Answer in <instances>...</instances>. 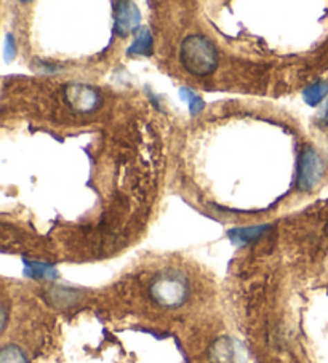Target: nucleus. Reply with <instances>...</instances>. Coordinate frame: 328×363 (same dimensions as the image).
<instances>
[{"instance_id": "9b49d317", "label": "nucleus", "mask_w": 328, "mask_h": 363, "mask_svg": "<svg viewBox=\"0 0 328 363\" xmlns=\"http://www.w3.org/2000/svg\"><path fill=\"white\" fill-rule=\"evenodd\" d=\"M328 93V84L324 80H317L314 82V84L307 86V89L304 90V101L309 106H317L320 104L322 101H324V98Z\"/></svg>"}, {"instance_id": "f257e3e1", "label": "nucleus", "mask_w": 328, "mask_h": 363, "mask_svg": "<svg viewBox=\"0 0 328 363\" xmlns=\"http://www.w3.org/2000/svg\"><path fill=\"white\" fill-rule=\"evenodd\" d=\"M179 58L189 74L203 77L215 73V69L218 68L219 56L212 40L203 35H189L183 40Z\"/></svg>"}, {"instance_id": "9d476101", "label": "nucleus", "mask_w": 328, "mask_h": 363, "mask_svg": "<svg viewBox=\"0 0 328 363\" xmlns=\"http://www.w3.org/2000/svg\"><path fill=\"white\" fill-rule=\"evenodd\" d=\"M79 299V293L71 288H53L50 290V304L58 308H68Z\"/></svg>"}, {"instance_id": "f8f14e48", "label": "nucleus", "mask_w": 328, "mask_h": 363, "mask_svg": "<svg viewBox=\"0 0 328 363\" xmlns=\"http://www.w3.org/2000/svg\"><path fill=\"white\" fill-rule=\"evenodd\" d=\"M179 96H181L183 101H186V103L189 104L191 115H197L203 111V107H205L203 100L197 93H194L192 90L186 89V86H181V89H179Z\"/></svg>"}, {"instance_id": "0eeeda50", "label": "nucleus", "mask_w": 328, "mask_h": 363, "mask_svg": "<svg viewBox=\"0 0 328 363\" xmlns=\"http://www.w3.org/2000/svg\"><path fill=\"white\" fill-rule=\"evenodd\" d=\"M268 224H261V226H250V227H235L230 229L228 232L230 242L235 245H247L252 243L255 240L263 237V235L269 231Z\"/></svg>"}, {"instance_id": "6e6552de", "label": "nucleus", "mask_w": 328, "mask_h": 363, "mask_svg": "<svg viewBox=\"0 0 328 363\" xmlns=\"http://www.w3.org/2000/svg\"><path fill=\"white\" fill-rule=\"evenodd\" d=\"M154 39L151 30L147 28H141L138 30V35L131 47L127 50V55L130 56H151L152 55Z\"/></svg>"}, {"instance_id": "20e7f679", "label": "nucleus", "mask_w": 328, "mask_h": 363, "mask_svg": "<svg viewBox=\"0 0 328 363\" xmlns=\"http://www.w3.org/2000/svg\"><path fill=\"white\" fill-rule=\"evenodd\" d=\"M64 100L74 112L86 114L101 106L100 91L86 84H69L64 89Z\"/></svg>"}, {"instance_id": "2eb2a0df", "label": "nucleus", "mask_w": 328, "mask_h": 363, "mask_svg": "<svg viewBox=\"0 0 328 363\" xmlns=\"http://www.w3.org/2000/svg\"><path fill=\"white\" fill-rule=\"evenodd\" d=\"M5 325H7V310H5V306H2V331L5 330Z\"/></svg>"}, {"instance_id": "423d86ee", "label": "nucleus", "mask_w": 328, "mask_h": 363, "mask_svg": "<svg viewBox=\"0 0 328 363\" xmlns=\"http://www.w3.org/2000/svg\"><path fill=\"white\" fill-rule=\"evenodd\" d=\"M208 357L212 363H235L234 341L228 336L219 337L210 347Z\"/></svg>"}, {"instance_id": "4468645a", "label": "nucleus", "mask_w": 328, "mask_h": 363, "mask_svg": "<svg viewBox=\"0 0 328 363\" xmlns=\"http://www.w3.org/2000/svg\"><path fill=\"white\" fill-rule=\"evenodd\" d=\"M15 56V40L12 35H7V39H5V58L10 59Z\"/></svg>"}, {"instance_id": "39448f33", "label": "nucleus", "mask_w": 328, "mask_h": 363, "mask_svg": "<svg viewBox=\"0 0 328 363\" xmlns=\"http://www.w3.org/2000/svg\"><path fill=\"white\" fill-rule=\"evenodd\" d=\"M114 15H116L114 29L120 37H127L128 34L133 32V30L140 26L141 13L133 2L114 3Z\"/></svg>"}, {"instance_id": "7ed1b4c3", "label": "nucleus", "mask_w": 328, "mask_h": 363, "mask_svg": "<svg viewBox=\"0 0 328 363\" xmlns=\"http://www.w3.org/2000/svg\"><path fill=\"white\" fill-rule=\"evenodd\" d=\"M324 160L317 154L316 149L306 147L298 158V178L296 186L300 191H312L324 176Z\"/></svg>"}, {"instance_id": "f03ea898", "label": "nucleus", "mask_w": 328, "mask_h": 363, "mask_svg": "<svg viewBox=\"0 0 328 363\" xmlns=\"http://www.w3.org/2000/svg\"><path fill=\"white\" fill-rule=\"evenodd\" d=\"M149 295L154 303L167 309H176L188 301L189 282L179 270H162L149 285Z\"/></svg>"}, {"instance_id": "ddd939ff", "label": "nucleus", "mask_w": 328, "mask_h": 363, "mask_svg": "<svg viewBox=\"0 0 328 363\" xmlns=\"http://www.w3.org/2000/svg\"><path fill=\"white\" fill-rule=\"evenodd\" d=\"M0 363H29V360L18 346L10 344L0 352Z\"/></svg>"}, {"instance_id": "1a4fd4ad", "label": "nucleus", "mask_w": 328, "mask_h": 363, "mask_svg": "<svg viewBox=\"0 0 328 363\" xmlns=\"http://www.w3.org/2000/svg\"><path fill=\"white\" fill-rule=\"evenodd\" d=\"M24 275L30 279H56L55 266L47 263H34V261H24Z\"/></svg>"}]
</instances>
